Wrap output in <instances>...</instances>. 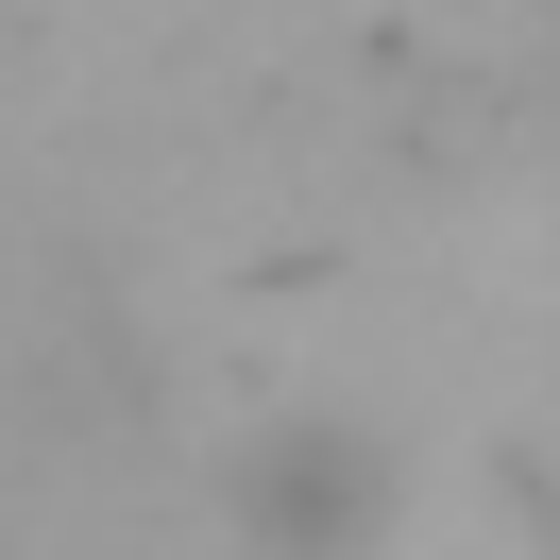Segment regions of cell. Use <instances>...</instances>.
I'll use <instances>...</instances> for the list:
<instances>
[{
  "mask_svg": "<svg viewBox=\"0 0 560 560\" xmlns=\"http://www.w3.org/2000/svg\"><path fill=\"white\" fill-rule=\"evenodd\" d=\"M390 442L374 424H340V408H289V424H255L238 458H221V526H238V560H374L390 544Z\"/></svg>",
  "mask_w": 560,
  "mask_h": 560,
  "instance_id": "obj_1",
  "label": "cell"
}]
</instances>
